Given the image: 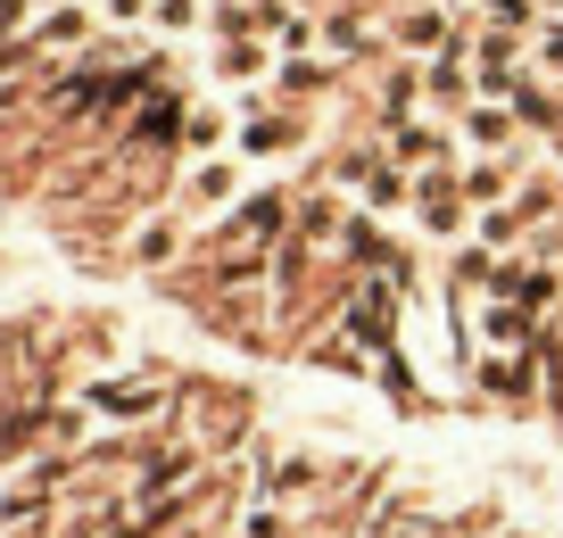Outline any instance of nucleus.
<instances>
[{"label": "nucleus", "instance_id": "nucleus-7", "mask_svg": "<svg viewBox=\"0 0 563 538\" xmlns=\"http://www.w3.org/2000/svg\"><path fill=\"white\" fill-rule=\"evenodd\" d=\"M514 133H522V117H514V100H473L456 117V141L473 157H497V150H514Z\"/></svg>", "mask_w": 563, "mask_h": 538}, {"label": "nucleus", "instance_id": "nucleus-6", "mask_svg": "<svg viewBox=\"0 0 563 538\" xmlns=\"http://www.w3.org/2000/svg\"><path fill=\"white\" fill-rule=\"evenodd\" d=\"M91 25H100L91 0H58V9H42V18L25 25V42H34V51H91Z\"/></svg>", "mask_w": 563, "mask_h": 538}, {"label": "nucleus", "instance_id": "nucleus-16", "mask_svg": "<svg viewBox=\"0 0 563 538\" xmlns=\"http://www.w3.org/2000/svg\"><path fill=\"white\" fill-rule=\"evenodd\" d=\"M307 9H340V0H307Z\"/></svg>", "mask_w": 563, "mask_h": 538}, {"label": "nucleus", "instance_id": "nucleus-15", "mask_svg": "<svg viewBox=\"0 0 563 538\" xmlns=\"http://www.w3.org/2000/svg\"><path fill=\"white\" fill-rule=\"evenodd\" d=\"M91 9H100V25H150L158 0H91Z\"/></svg>", "mask_w": 563, "mask_h": 538}, {"label": "nucleus", "instance_id": "nucleus-4", "mask_svg": "<svg viewBox=\"0 0 563 538\" xmlns=\"http://www.w3.org/2000/svg\"><path fill=\"white\" fill-rule=\"evenodd\" d=\"M274 67H282V51L265 34H232V42H216V84H232V91H249V84H274Z\"/></svg>", "mask_w": 563, "mask_h": 538}, {"label": "nucleus", "instance_id": "nucleus-5", "mask_svg": "<svg viewBox=\"0 0 563 538\" xmlns=\"http://www.w3.org/2000/svg\"><path fill=\"white\" fill-rule=\"evenodd\" d=\"M84 406L91 415H108V422H150V415H166V382H91L84 389Z\"/></svg>", "mask_w": 563, "mask_h": 538}, {"label": "nucleus", "instance_id": "nucleus-10", "mask_svg": "<svg viewBox=\"0 0 563 538\" xmlns=\"http://www.w3.org/2000/svg\"><path fill=\"white\" fill-rule=\"evenodd\" d=\"M183 150H199V157H216V150H232V108H216V100H199L191 117H183Z\"/></svg>", "mask_w": 563, "mask_h": 538}, {"label": "nucleus", "instance_id": "nucleus-9", "mask_svg": "<svg viewBox=\"0 0 563 538\" xmlns=\"http://www.w3.org/2000/svg\"><path fill=\"white\" fill-rule=\"evenodd\" d=\"M316 481H323V464H316V455H274V472H265V488H257V497H274V505H299Z\"/></svg>", "mask_w": 563, "mask_h": 538}, {"label": "nucleus", "instance_id": "nucleus-13", "mask_svg": "<svg viewBox=\"0 0 563 538\" xmlns=\"http://www.w3.org/2000/svg\"><path fill=\"white\" fill-rule=\"evenodd\" d=\"M530 67H539L547 84H563V18H539V34H530Z\"/></svg>", "mask_w": 563, "mask_h": 538}, {"label": "nucleus", "instance_id": "nucleus-11", "mask_svg": "<svg viewBox=\"0 0 563 538\" xmlns=\"http://www.w3.org/2000/svg\"><path fill=\"white\" fill-rule=\"evenodd\" d=\"M175 249H183V224H175V216H158V224L133 232V265H166Z\"/></svg>", "mask_w": 563, "mask_h": 538}, {"label": "nucleus", "instance_id": "nucleus-1", "mask_svg": "<svg viewBox=\"0 0 563 538\" xmlns=\"http://www.w3.org/2000/svg\"><path fill=\"white\" fill-rule=\"evenodd\" d=\"M382 150L398 157L406 174H431V166H464V141H456V124H440V117H398L382 133Z\"/></svg>", "mask_w": 563, "mask_h": 538}, {"label": "nucleus", "instance_id": "nucleus-2", "mask_svg": "<svg viewBox=\"0 0 563 538\" xmlns=\"http://www.w3.org/2000/svg\"><path fill=\"white\" fill-rule=\"evenodd\" d=\"M241 166H249L241 150H216V157H199V166L183 174V191H175V208L191 216V224H199V216H224L232 199H241Z\"/></svg>", "mask_w": 563, "mask_h": 538}, {"label": "nucleus", "instance_id": "nucleus-8", "mask_svg": "<svg viewBox=\"0 0 563 538\" xmlns=\"http://www.w3.org/2000/svg\"><path fill=\"white\" fill-rule=\"evenodd\" d=\"M299 141H307L299 117H249V124H232V150H241V157H282V150H299Z\"/></svg>", "mask_w": 563, "mask_h": 538}, {"label": "nucleus", "instance_id": "nucleus-14", "mask_svg": "<svg viewBox=\"0 0 563 538\" xmlns=\"http://www.w3.org/2000/svg\"><path fill=\"white\" fill-rule=\"evenodd\" d=\"M481 18H489V25H506V34H539V18H547V9H539V0H481Z\"/></svg>", "mask_w": 563, "mask_h": 538}, {"label": "nucleus", "instance_id": "nucleus-12", "mask_svg": "<svg viewBox=\"0 0 563 538\" xmlns=\"http://www.w3.org/2000/svg\"><path fill=\"white\" fill-rule=\"evenodd\" d=\"M150 25H158V34H208V0H158Z\"/></svg>", "mask_w": 563, "mask_h": 538}, {"label": "nucleus", "instance_id": "nucleus-3", "mask_svg": "<svg viewBox=\"0 0 563 538\" xmlns=\"http://www.w3.org/2000/svg\"><path fill=\"white\" fill-rule=\"evenodd\" d=\"M389 42H398L406 58H440L448 42H456V9H448V0H415V9L389 18Z\"/></svg>", "mask_w": 563, "mask_h": 538}, {"label": "nucleus", "instance_id": "nucleus-17", "mask_svg": "<svg viewBox=\"0 0 563 538\" xmlns=\"http://www.w3.org/2000/svg\"><path fill=\"white\" fill-rule=\"evenodd\" d=\"M539 9H547V0H539Z\"/></svg>", "mask_w": 563, "mask_h": 538}]
</instances>
